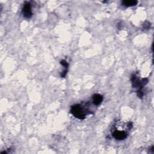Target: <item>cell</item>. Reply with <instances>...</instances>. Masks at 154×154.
Returning <instances> with one entry per match:
<instances>
[{
  "instance_id": "obj_1",
  "label": "cell",
  "mask_w": 154,
  "mask_h": 154,
  "mask_svg": "<svg viewBox=\"0 0 154 154\" xmlns=\"http://www.w3.org/2000/svg\"><path fill=\"white\" fill-rule=\"evenodd\" d=\"M88 112L87 107H84L81 104L74 105L71 107L70 113L76 118H78L80 120H83L86 117V115Z\"/></svg>"
},
{
  "instance_id": "obj_2",
  "label": "cell",
  "mask_w": 154,
  "mask_h": 154,
  "mask_svg": "<svg viewBox=\"0 0 154 154\" xmlns=\"http://www.w3.org/2000/svg\"><path fill=\"white\" fill-rule=\"evenodd\" d=\"M22 12L23 16L25 18L28 19L32 18L33 15V13L32 10V6L29 2H26L23 4Z\"/></svg>"
},
{
  "instance_id": "obj_3",
  "label": "cell",
  "mask_w": 154,
  "mask_h": 154,
  "mask_svg": "<svg viewBox=\"0 0 154 154\" xmlns=\"http://www.w3.org/2000/svg\"><path fill=\"white\" fill-rule=\"evenodd\" d=\"M112 136L113 137L117 140H123L124 139H125L128 136L127 133L122 130H115L113 133H112Z\"/></svg>"
},
{
  "instance_id": "obj_4",
  "label": "cell",
  "mask_w": 154,
  "mask_h": 154,
  "mask_svg": "<svg viewBox=\"0 0 154 154\" xmlns=\"http://www.w3.org/2000/svg\"><path fill=\"white\" fill-rule=\"evenodd\" d=\"M103 100V96L99 94H95L93 96V104L95 106H99Z\"/></svg>"
},
{
  "instance_id": "obj_5",
  "label": "cell",
  "mask_w": 154,
  "mask_h": 154,
  "mask_svg": "<svg viewBox=\"0 0 154 154\" xmlns=\"http://www.w3.org/2000/svg\"><path fill=\"white\" fill-rule=\"evenodd\" d=\"M122 5L126 7H132L136 6L138 3L137 1H134V0H127V1H123Z\"/></svg>"
},
{
  "instance_id": "obj_6",
  "label": "cell",
  "mask_w": 154,
  "mask_h": 154,
  "mask_svg": "<svg viewBox=\"0 0 154 154\" xmlns=\"http://www.w3.org/2000/svg\"><path fill=\"white\" fill-rule=\"evenodd\" d=\"M60 63H61L62 65H63V66L65 67V68L66 69H68L69 65H68L67 62L66 60H62V61L60 62Z\"/></svg>"
}]
</instances>
